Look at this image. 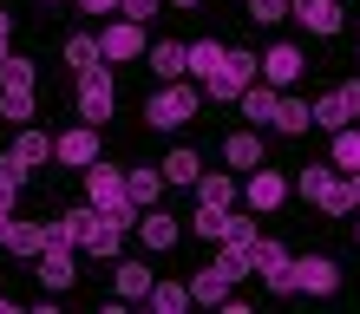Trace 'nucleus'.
I'll return each mask as SVG.
<instances>
[{
    "label": "nucleus",
    "mask_w": 360,
    "mask_h": 314,
    "mask_svg": "<svg viewBox=\"0 0 360 314\" xmlns=\"http://www.w3.org/2000/svg\"><path fill=\"white\" fill-rule=\"evenodd\" d=\"M223 53H229V46H223V39H210V33H203V39H197V46H184V72H190V79H203V72H210V66H217V59H223Z\"/></svg>",
    "instance_id": "obj_25"
},
{
    "label": "nucleus",
    "mask_w": 360,
    "mask_h": 314,
    "mask_svg": "<svg viewBox=\"0 0 360 314\" xmlns=\"http://www.w3.org/2000/svg\"><path fill=\"white\" fill-rule=\"evenodd\" d=\"M112 105H118V86H112V72H105V59H98V66L79 72V118H86V124H105V118H112Z\"/></svg>",
    "instance_id": "obj_6"
},
{
    "label": "nucleus",
    "mask_w": 360,
    "mask_h": 314,
    "mask_svg": "<svg viewBox=\"0 0 360 314\" xmlns=\"http://www.w3.org/2000/svg\"><path fill=\"white\" fill-rule=\"evenodd\" d=\"M79 223H86V209H59V216L46 223V242H66V249H79Z\"/></svg>",
    "instance_id": "obj_31"
},
{
    "label": "nucleus",
    "mask_w": 360,
    "mask_h": 314,
    "mask_svg": "<svg viewBox=\"0 0 360 314\" xmlns=\"http://www.w3.org/2000/svg\"><path fill=\"white\" fill-rule=\"evenodd\" d=\"M354 242H360V223H354Z\"/></svg>",
    "instance_id": "obj_44"
},
{
    "label": "nucleus",
    "mask_w": 360,
    "mask_h": 314,
    "mask_svg": "<svg viewBox=\"0 0 360 314\" xmlns=\"http://www.w3.org/2000/svg\"><path fill=\"white\" fill-rule=\"evenodd\" d=\"M33 59H20V53H0V86H33Z\"/></svg>",
    "instance_id": "obj_34"
},
{
    "label": "nucleus",
    "mask_w": 360,
    "mask_h": 314,
    "mask_svg": "<svg viewBox=\"0 0 360 314\" xmlns=\"http://www.w3.org/2000/svg\"><path fill=\"white\" fill-rule=\"evenodd\" d=\"M302 66H308L302 46H269V53L256 59V79H262V86H275V92H288L295 79H302Z\"/></svg>",
    "instance_id": "obj_10"
},
{
    "label": "nucleus",
    "mask_w": 360,
    "mask_h": 314,
    "mask_svg": "<svg viewBox=\"0 0 360 314\" xmlns=\"http://www.w3.org/2000/svg\"><path fill=\"white\" fill-rule=\"evenodd\" d=\"M138 236H144V249H158V256H164V249H177V236H184V229H177V216H164V209L151 203V209H138Z\"/></svg>",
    "instance_id": "obj_15"
},
{
    "label": "nucleus",
    "mask_w": 360,
    "mask_h": 314,
    "mask_svg": "<svg viewBox=\"0 0 360 314\" xmlns=\"http://www.w3.org/2000/svg\"><path fill=\"white\" fill-rule=\"evenodd\" d=\"M66 66H72V72L98 66V39H92V33H72V39H66Z\"/></svg>",
    "instance_id": "obj_33"
},
{
    "label": "nucleus",
    "mask_w": 360,
    "mask_h": 314,
    "mask_svg": "<svg viewBox=\"0 0 360 314\" xmlns=\"http://www.w3.org/2000/svg\"><path fill=\"white\" fill-rule=\"evenodd\" d=\"M269 124H275V131H288V138H302L308 124H314V112H308L302 98H288V92H282V98H275V118H269Z\"/></svg>",
    "instance_id": "obj_24"
},
{
    "label": "nucleus",
    "mask_w": 360,
    "mask_h": 314,
    "mask_svg": "<svg viewBox=\"0 0 360 314\" xmlns=\"http://www.w3.org/2000/svg\"><path fill=\"white\" fill-rule=\"evenodd\" d=\"M0 249H13V256H39V249H46V223H20V216H7Z\"/></svg>",
    "instance_id": "obj_17"
},
{
    "label": "nucleus",
    "mask_w": 360,
    "mask_h": 314,
    "mask_svg": "<svg viewBox=\"0 0 360 314\" xmlns=\"http://www.w3.org/2000/svg\"><path fill=\"white\" fill-rule=\"evenodd\" d=\"M53 157L72 164V171H86V164H98V124H79V131H59L53 138Z\"/></svg>",
    "instance_id": "obj_14"
},
{
    "label": "nucleus",
    "mask_w": 360,
    "mask_h": 314,
    "mask_svg": "<svg viewBox=\"0 0 360 314\" xmlns=\"http://www.w3.org/2000/svg\"><path fill=\"white\" fill-rule=\"evenodd\" d=\"M249 79H256V53H223L217 66H210L197 86L210 92V98H223V105H236V92L249 86Z\"/></svg>",
    "instance_id": "obj_4"
},
{
    "label": "nucleus",
    "mask_w": 360,
    "mask_h": 314,
    "mask_svg": "<svg viewBox=\"0 0 360 314\" xmlns=\"http://www.w3.org/2000/svg\"><path fill=\"white\" fill-rule=\"evenodd\" d=\"M184 288H190V308H223V295H229V282H223L210 262H203V268H197V275H190Z\"/></svg>",
    "instance_id": "obj_22"
},
{
    "label": "nucleus",
    "mask_w": 360,
    "mask_h": 314,
    "mask_svg": "<svg viewBox=\"0 0 360 314\" xmlns=\"http://www.w3.org/2000/svg\"><path fill=\"white\" fill-rule=\"evenodd\" d=\"M190 190H197V203H210V209H229V203H236V177H229V171H197Z\"/></svg>",
    "instance_id": "obj_20"
},
{
    "label": "nucleus",
    "mask_w": 360,
    "mask_h": 314,
    "mask_svg": "<svg viewBox=\"0 0 360 314\" xmlns=\"http://www.w3.org/2000/svg\"><path fill=\"white\" fill-rule=\"evenodd\" d=\"M288 13L308 33H341V0H288Z\"/></svg>",
    "instance_id": "obj_16"
},
{
    "label": "nucleus",
    "mask_w": 360,
    "mask_h": 314,
    "mask_svg": "<svg viewBox=\"0 0 360 314\" xmlns=\"http://www.w3.org/2000/svg\"><path fill=\"white\" fill-rule=\"evenodd\" d=\"M53 157V138L46 131H33V124H20V138H13V151H0V171H7L13 183H27L39 164Z\"/></svg>",
    "instance_id": "obj_5"
},
{
    "label": "nucleus",
    "mask_w": 360,
    "mask_h": 314,
    "mask_svg": "<svg viewBox=\"0 0 360 314\" xmlns=\"http://www.w3.org/2000/svg\"><path fill=\"white\" fill-rule=\"evenodd\" d=\"M98 59H144V27L138 20H112V27L98 33Z\"/></svg>",
    "instance_id": "obj_12"
},
{
    "label": "nucleus",
    "mask_w": 360,
    "mask_h": 314,
    "mask_svg": "<svg viewBox=\"0 0 360 314\" xmlns=\"http://www.w3.org/2000/svg\"><path fill=\"white\" fill-rule=\"evenodd\" d=\"M79 13H118V0H72Z\"/></svg>",
    "instance_id": "obj_40"
},
{
    "label": "nucleus",
    "mask_w": 360,
    "mask_h": 314,
    "mask_svg": "<svg viewBox=\"0 0 360 314\" xmlns=\"http://www.w3.org/2000/svg\"><path fill=\"white\" fill-rule=\"evenodd\" d=\"M13 46V20H7V7H0V53Z\"/></svg>",
    "instance_id": "obj_41"
},
{
    "label": "nucleus",
    "mask_w": 360,
    "mask_h": 314,
    "mask_svg": "<svg viewBox=\"0 0 360 314\" xmlns=\"http://www.w3.org/2000/svg\"><path fill=\"white\" fill-rule=\"evenodd\" d=\"M197 171H203V157L190 151V144H177V151L164 157V183H197Z\"/></svg>",
    "instance_id": "obj_27"
},
{
    "label": "nucleus",
    "mask_w": 360,
    "mask_h": 314,
    "mask_svg": "<svg viewBox=\"0 0 360 314\" xmlns=\"http://www.w3.org/2000/svg\"><path fill=\"white\" fill-rule=\"evenodd\" d=\"M223 242H256V209H249V216H236V209H223Z\"/></svg>",
    "instance_id": "obj_35"
},
{
    "label": "nucleus",
    "mask_w": 360,
    "mask_h": 314,
    "mask_svg": "<svg viewBox=\"0 0 360 314\" xmlns=\"http://www.w3.org/2000/svg\"><path fill=\"white\" fill-rule=\"evenodd\" d=\"M0 229H7V216H0Z\"/></svg>",
    "instance_id": "obj_45"
},
{
    "label": "nucleus",
    "mask_w": 360,
    "mask_h": 314,
    "mask_svg": "<svg viewBox=\"0 0 360 314\" xmlns=\"http://www.w3.org/2000/svg\"><path fill=\"white\" fill-rule=\"evenodd\" d=\"M288 190H302L321 216H347V209H354V183H347V171H334V164H308Z\"/></svg>",
    "instance_id": "obj_1"
},
{
    "label": "nucleus",
    "mask_w": 360,
    "mask_h": 314,
    "mask_svg": "<svg viewBox=\"0 0 360 314\" xmlns=\"http://www.w3.org/2000/svg\"><path fill=\"white\" fill-rule=\"evenodd\" d=\"M0 118L7 124H33V86H7L0 92Z\"/></svg>",
    "instance_id": "obj_29"
},
{
    "label": "nucleus",
    "mask_w": 360,
    "mask_h": 314,
    "mask_svg": "<svg viewBox=\"0 0 360 314\" xmlns=\"http://www.w3.org/2000/svg\"><path fill=\"white\" fill-rule=\"evenodd\" d=\"M112 275H118V301H144V288L158 282V268L151 262H118Z\"/></svg>",
    "instance_id": "obj_23"
},
{
    "label": "nucleus",
    "mask_w": 360,
    "mask_h": 314,
    "mask_svg": "<svg viewBox=\"0 0 360 314\" xmlns=\"http://www.w3.org/2000/svg\"><path fill=\"white\" fill-rule=\"evenodd\" d=\"M118 13H124V20H138V27H144L151 13H164V0H118Z\"/></svg>",
    "instance_id": "obj_37"
},
{
    "label": "nucleus",
    "mask_w": 360,
    "mask_h": 314,
    "mask_svg": "<svg viewBox=\"0 0 360 314\" xmlns=\"http://www.w3.org/2000/svg\"><path fill=\"white\" fill-rule=\"evenodd\" d=\"M223 164L229 171H256V164H269V151L256 131H236V138H223Z\"/></svg>",
    "instance_id": "obj_18"
},
{
    "label": "nucleus",
    "mask_w": 360,
    "mask_h": 314,
    "mask_svg": "<svg viewBox=\"0 0 360 314\" xmlns=\"http://www.w3.org/2000/svg\"><path fill=\"white\" fill-rule=\"evenodd\" d=\"M144 59H151V72H158V79H184V46H177V39H158Z\"/></svg>",
    "instance_id": "obj_28"
},
{
    "label": "nucleus",
    "mask_w": 360,
    "mask_h": 314,
    "mask_svg": "<svg viewBox=\"0 0 360 314\" xmlns=\"http://www.w3.org/2000/svg\"><path fill=\"white\" fill-rule=\"evenodd\" d=\"M341 105H347V112L360 118V79H347V86H341Z\"/></svg>",
    "instance_id": "obj_39"
},
{
    "label": "nucleus",
    "mask_w": 360,
    "mask_h": 314,
    "mask_svg": "<svg viewBox=\"0 0 360 314\" xmlns=\"http://www.w3.org/2000/svg\"><path fill=\"white\" fill-rule=\"evenodd\" d=\"M124 197H131V209H151V203L164 197V171H151V164L124 171Z\"/></svg>",
    "instance_id": "obj_19"
},
{
    "label": "nucleus",
    "mask_w": 360,
    "mask_h": 314,
    "mask_svg": "<svg viewBox=\"0 0 360 314\" xmlns=\"http://www.w3.org/2000/svg\"><path fill=\"white\" fill-rule=\"evenodd\" d=\"M308 112H314V124H321V131H341V124H354V112L341 105V92H328V98H314Z\"/></svg>",
    "instance_id": "obj_30"
},
{
    "label": "nucleus",
    "mask_w": 360,
    "mask_h": 314,
    "mask_svg": "<svg viewBox=\"0 0 360 314\" xmlns=\"http://www.w3.org/2000/svg\"><path fill=\"white\" fill-rule=\"evenodd\" d=\"M197 112H203V92H197V86H184V79H171L164 92L144 98V124H151V131H184Z\"/></svg>",
    "instance_id": "obj_2"
},
{
    "label": "nucleus",
    "mask_w": 360,
    "mask_h": 314,
    "mask_svg": "<svg viewBox=\"0 0 360 314\" xmlns=\"http://www.w3.org/2000/svg\"><path fill=\"white\" fill-rule=\"evenodd\" d=\"M86 203H92V209H112L124 229L138 223L131 197H124V171H118V164H86Z\"/></svg>",
    "instance_id": "obj_3"
},
{
    "label": "nucleus",
    "mask_w": 360,
    "mask_h": 314,
    "mask_svg": "<svg viewBox=\"0 0 360 314\" xmlns=\"http://www.w3.org/2000/svg\"><path fill=\"white\" fill-rule=\"evenodd\" d=\"M288 288H302V295H334L341 288V268L328 256H295L288 262Z\"/></svg>",
    "instance_id": "obj_9"
},
{
    "label": "nucleus",
    "mask_w": 360,
    "mask_h": 314,
    "mask_svg": "<svg viewBox=\"0 0 360 314\" xmlns=\"http://www.w3.org/2000/svg\"><path fill=\"white\" fill-rule=\"evenodd\" d=\"M275 98H282V92L262 86V79H249V86L236 92V105H243V118H249V124H269V118H275Z\"/></svg>",
    "instance_id": "obj_21"
},
{
    "label": "nucleus",
    "mask_w": 360,
    "mask_h": 314,
    "mask_svg": "<svg viewBox=\"0 0 360 314\" xmlns=\"http://www.w3.org/2000/svg\"><path fill=\"white\" fill-rule=\"evenodd\" d=\"M144 301H151L158 314H184L190 308V288L184 282H151V288H144Z\"/></svg>",
    "instance_id": "obj_26"
},
{
    "label": "nucleus",
    "mask_w": 360,
    "mask_h": 314,
    "mask_svg": "<svg viewBox=\"0 0 360 314\" xmlns=\"http://www.w3.org/2000/svg\"><path fill=\"white\" fill-rule=\"evenodd\" d=\"M79 249H86V256H105V262H112L118 249H124V223L112 216V209H92V203H86V223H79Z\"/></svg>",
    "instance_id": "obj_7"
},
{
    "label": "nucleus",
    "mask_w": 360,
    "mask_h": 314,
    "mask_svg": "<svg viewBox=\"0 0 360 314\" xmlns=\"http://www.w3.org/2000/svg\"><path fill=\"white\" fill-rule=\"evenodd\" d=\"M243 203H249V209H262V216H275V209L288 203V177H282V171H269V164H256V171H249V183H243Z\"/></svg>",
    "instance_id": "obj_11"
},
{
    "label": "nucleus",
    "mask_w": 360,
    "mask_h": 314,
    "mask_svg": "<svg viewBox=\"0 0 360 314\" xmlns=\"http://www.w3.org/2000/svg\"><path fill=\"white\" fill-rule=\"evenodd\" d=\"M13 308H20V301H13V295H0V314H13Z\"/></svg>",
    "instance_id": "obj_42"
},
{
    "label": "nucleus",
    "mask_w": 360,
    "mask_h": 314,
    "mask_svg": "<svg viewBox=\"0 0 360 314\" xmlns=\"http://www.w3.org/2000/svg\"><path fill=\"white\" fill-rule=\"evenodd\" d=\"M33 275L46 282L53 295H66V288H72V275H79V268H72V249H66V242H46V249L33 256Z\"/></svg>",
    "instance_id": "obj_13"
},
{
    "label": "nucleus",
    "mask_w": 360,
    "mask_h": 314,
    "mask_svg": "<svg viewBox=\"0 0 360 314\" xmlns=\"http://www.w3.org/2000/svg\"><path fill=\"white\" fill-rule=\"evenodd\" d=\"M249 13H256V27H275L288 13V0H249Z\"/></svg>",
    "instance_id": "obj_38"
},
{
    "label": "nucleus",
    "mask_w": 360,
    "mask_h": 314,
    "mask_svg": "<svg viewBox=\"0 0 360 314\" xmlns=\"http://www.w3.org/2000/svg\"><path fill=\"white\" fill-rule=\"evenodd\" d=\"M190 229H197L203 242H223V209H210V203H197V216H190Z\"/></svg>",
    "instance_id": "obj_36"
},
{
    "label": "nucleus",
    "mask_w": 360,
    "mask_h": 314,
    "mask_svg": "<svg viewBox=\"0 0 360 314\" xmlns=\"http://www.w3.org/2000/svg\"><path fill=\"white\" fill-rule=\"evenodd\" d=\"M171 7H203V0H171Z\"/></svg>",
    "instance_id": "obj_43"
},
{
    "label": "nucleus",
    "mask_w": 360,
    "mask_h": 314,
    "mask_svg": "<svg viewBox=\"0 0 360 314\" xmlns=\"http://www.w3.org/2000/svg\"><path fill=\"white\" fill-rule=\"evenodd\" d=\"M210 268H217L223 282H243V275H249V249H243V242H223V256L210 262Z\"/></svg>",
    "instance_id": "obj_32"
},
{
    "label": "nucleus",
    "mask_w": 360,
    "mask_h": 314,
    "mask_svg": "<svg viewBox=\"0 0 360 314\" xmlns=\"http://www.w3.org/2000/svg\"><path fill=\"white\" fill-rule=\"evenodd\" d=\"M288 262H295V256H288L282 242H269V236L249 242V275H262L275 295H295V288H288Z\"/></svg>",
    "instance_id": "obj_8"
}]
</instances>
